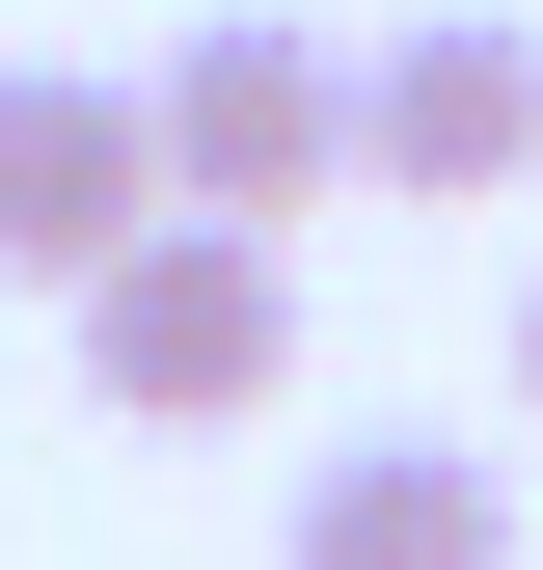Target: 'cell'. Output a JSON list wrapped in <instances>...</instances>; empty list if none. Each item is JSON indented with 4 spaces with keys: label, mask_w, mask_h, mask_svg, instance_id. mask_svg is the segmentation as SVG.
<instances>
[{
    "label": "cell",
    "mask_w": 543,
    "mask_h": 570,
    "mask_svg": "<svg viewBox=\"0 0 543 570\" xmlns=\"http://www.w3.org/2000/svg\"><path fill=\"white\" fill-rule=\"evenodd\" d=\"M299 570H516V489L462 435H354V462H299Z\"/></svg>",
    "instance_id": "5"
},
{
    "label": "cell",
    "mask_w": 543,
    "mask_h": 570,
    "mask_svg": "<svg viewBox=\"0 0 543 570\" xmlns=\"http://www.w3.org/2000/svg\"><path fill=\"white\" fill-rule=\"evenodd\" d=\"M516 407H543V272H516Z\"/></svg>",
    "instance_id": "6"
},
{
    "label": "cell",
    "mask_w": 543,
    "mask_h": 570,
    "mask_svg": "<svg viewBox=\"0 0 543 570\" xmlns=\"http://www.w3.org/2000/svg\"><path fill=\"white\" fill-rule=\"evenodd\" d=\"M354 190H407V218H490V190H543V28H490V0H407V28L354 55Z\"/></svg>",
    "instance_id": "4"
},
{
    "label": "cell",
    "mask_w": 543,
    "mask_h": 570,
    "mask_svg": "<svg viewBox=\"0 0 543 570\" xmlns=\"http://www.w3.org/2000/svg\"><path fill=\"white\" fill-rule=\"evenodd\" d=\"M164 190L299 245L326 190H354V55H326V28H272V0H245V28H190V55H164Z\"/></svg>",
    "instance_id": "3"
},
{
    "label": "cell",
    "mask_w": 543,
    "mask_h": 570,
    "mask_svg": "<svg viewBox=\"0 0 543 570\" xmlns=\"http://www.w3.org/2000/svg\"><path fill=\"white\" fill-rule=\"evenodd\" d=\"M190 190H164V82H82V55H0V299H82L136 272Z\"/></svg>",
    "instance_id": "2"
},
{
    "label": "cell",
    "mask_w": 543,
    "mask_h": 570,
    "mask_svg": "<svg viewBox=\"0 0 543 570\" xmlns=\"http://www.w3.org/2000/svg\"><path fill=\"white\" fill-rule=\"evenodd\" d=\"M55 326H82V407H109V435H245V407L299 381V245H272V218H164Z\"/></svg>",
    "instance_id": "1"
}]
</instances>
